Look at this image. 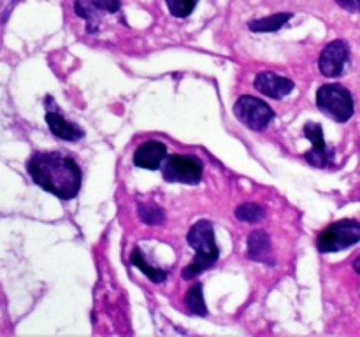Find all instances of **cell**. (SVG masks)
<instances>
[{
    "label": "cell",
    "mask_w": 360,
    "mask_h": 337,
    "mask_svg": "<svg viewBox=\"0 0 360 337\" xmlns=\"http://www.w3.org/2000/svg\"><path fill=\"white\" fill-rule=\"evenodd\" d=\"M350 60V46L343 39L329 42L320 53L319 69L326 77H340L345 72V67Z\"/></svg>",
    "instance_id": "7"
},
{
    "label": "cell",
    "mask_w": 360,
    "mask_h": 337,
    "mask_svg": "<svg viewBox=\"0 0 360 337\" xmlns=\"http://www.w3.org/2000/svg\"><path fill=\"white\" fill-rule=\"evenodd\" d=\"M304 136L313 143V150L304 153V158L308 160V164L319 168H326L327 165H330V161H333V151L327 150L322 126L315 121L306 123Z\"/></svg>",
    "instance_id": "9"
},
{
    "label": "cell",
    "mask_w": 360,
    "mask_h": 337,
    "mask_svg": "<svg viewBox=\"0 0 360 337\" xmlns=\"http://www.w3.org/2000/svg\"><path fill=\"white\" fill-rule=\"evenodd\" d=\"M185 305L190 309L192 315L197 316H206L207 308L206 302H204V293H202V283H195L190 286V290L185 295Z\"/></svg>",
    "instance_id": "16"
},
{
    "label": "cell",
    "mask_w": 360,
    "mask_h": 337,
    "mask_svg": "<svg viewBox=\"0 0 360 337\" xmlns=\"http://www.w3.org/2000/svg\"><path fill=\"white\" fill-rule=\"evenodd\" d=\"M202 161L188 154H169L164 161V179L167 183L197 185L202 179Z\"/></svg>",
    "instance_id": "5"
},
{
    "label": "cell",
    "mask_w": 360,
    "mask_h": 337,
    "mask_svg": "<svg viewBox=\"0 0 360 337\" xmlns=\"http://www.w3.org/2000/svg\"><path fill=\"white\" fill-rule=\"evenodd\" d=\"M266 216V209L255 202H246L236 209V218L241 221H248V223H257Z\"/></svg>",
    "instance_id": "18"
},
{
    "label": "cell",
    "mask_w": 360,
    "mask_h": 337,
    "mask_svg": "<svg viewBox=\"0 0 360 337\" xmlns=\"http://www.w3.org/2000/svg\"><path fill=\"white\" fill-rule=\"evenodd\" d=\"M137 211H139V218L143 223L151 225V227H157V225H162L165 220V213L162 207H158L157 204L150 202H141L137 206Z\"/></svg>",
    "instance_id": "17"
},
{
    "label": "cell",
    "mask_w": 360,
    "mask_h": 337,
    "mask_svg": "<svg viewBox=\"0 0 360 337\" xmlns=\"http://www.w3.org/2000/svg\"><path fill=\"white\" fill-rule=\"evenodd\" d=\"M338 6L343 7L345 11H348V13H355V14H360V0H336Z\"/></svg>",
    "instance_id": "21"
},
{
    "label": "cell",
    "mask_w": 360,
    "mask_h": 337,
    "mask_svg": "<svg viewBox=\"0 0 360 337\" xmlns=\"http://www.w3.org/2000/svg\"><path fill=\"white\" fill-rule=\"evenodd\" d=\"M98 11L104 13H118L122 9V0H91Z\"/></svg>",
    "instance_id": "20"
},
{
    "label": "cell",
    "mask_w": 360,
    "mask_h": 337,
    "mask_svg": "<svg viewBox=\"0 0 360 337\" xmlns=\"http://www.w3.org/2000/svg\"><path fill=\"white\" fill-rule=\"evenodd\" d=\"M27 171L32 181L62 200H72L79 193L81 176L76 160L58 151H37L28 158Z\"/></svg>",
    "instance_id": "1"
},
{
    "label": "cell",
    "mask_w": 360,
    "mask_h": 337,
    "mask_svg": "<svg viewBox=\"0 0 360 337\" xmlns=\"http://www.w3.org/2000/svg\"><path fill=\"white\" fill-rule=\"evenodd\" d=\"M294 18V13H274L267 18H259L248 23V28L257 34H264V32H278L283 28L288 21Z\"/></svg>",
    "instance_id": "13"
},
{
    "label": "cell",
    "mask_w": 360,
    "mask_h": 337,
    "mask_svg": "<svg viewBox=\"0 0 360 337\" xmlns=\"http://www.w3.org/2000/svg\"><path fill=\"white\" fill-rule=\"evenodd\" d=\"M316 107L338 123H347L354 116L355 105L350 90L341 84H323L316 90Z\"/></svg>",
    "instance_id": "3"
},
{
    "label": "cell",
    "mask_w": 360,
    "mask_h": 337,
    "mask_svg": "<svg viewBox=\"0 0 360 337\" xmlns=\"http://www.w3.org/2000/svg\"><path fill=\"white\" fill-rule=\"evenodd\" d=\"M46 105V123H48L49 130L55 137L62 140H69V143H76L81 137H84V132L76 125V123L69 121V119L63 118V114L60 112L58 105L53 100V97L44 98Z\"/></svg>",
    "instance_id": "8"
},
{
    "label": "cell",
    "mask_w": 360,
    "mask_h": 337,
    "mask_svg": "<svg viewBox=\"0 0 360 337\" xmlns=\"http://www.w3.org/2000/svg\"><path fill=\"white\" fill-rule=\"evenodd\" d=\"M130 262H132V265L137 267L141 272L146 274L148 279L153 281V283H164V281L167 279V276H169L167 270L158 269V267H151L150 263L146 262V258H144V253L141 251L139 248H136L132 251V255H130Z\"/></svg>",
    "instance_id": "14"
},
{
    "label": "cell",
    "mask_w": 360,
    "mask_h": 337,
    "mask_svg": "<svg viewBox=\"0 0 360 337\" xmlns=\"http://www.w3.org/2000/svg\"><path fill=\"white\" fill-rule=\"evenodd\" d=\"M294 81H290L288 77L278 76L274 72H260L255 77V88L266 97L274 98V100H280V98L287 97L294 91Z\"/></svg>",
    "instance_id": "10"
},
{
    "label": "cell",
    "mask_w": 360,
    "mask_h": 337,
    "mask_svg": "<svg viewBox=\"0 0 360 337\" xmlns=\"http://www.w3.org/2000/svg\"><path fill=\"white\" fill-rule=\"evenodd\" d=\"M354 270L357 274H360V256L359 258H355V262H354Z\"/></svg>",
    "instance_id": "22"
},
{
    "label": "cell",
    "mask_w": 360,
    "mask_h": 337,
    "mask_svg": "<svg viewBox=\"0 0 360 337\" xmlns=\"http://www.w3.org/2000/svg\"><path fill=\"white\" fill-rule=\"evenodd\" d=\"M234 112L241 123L252 130H264L274 118V111L260 98L243 95L234 105Z\"/></svg>",
    "instance_id": "6"
},
{
    "label": "cell",
    "mask_w": 360,
    "mask_h": 337,
    "mask_svg": "<svg viewBox=\"0 0 360 337\" xmlns=\"http://www.w3.org/2000/svg\"><path fill=\"white\" fill-rule=\"evenodd\" d=\"M360 242V223L357 220H340L319 235L316 248L320 253H338Z\"/></svg>",
    "instance_id": "4"
},
{
    "label": "cell",
    "mask_w": 360,
    "mask_h": 337,
    "mask_svg": "<svg viewBox=\"0 0 360 337\" xmlns=\"http://www.w3.org/2000/svg\"><path fill=\"white\" fill-rule=\"evenodd\" d=\"M169 13L174 18H186L193 13L199 0H165Z\"/></svg>",
    "instance_id": "19"
},
{
    "label": "cell",
    "mask_w": 360,
    "mask_h": 337,
    "mask_svg": "<svg viewBox=\"0 0 360 337\" xmlns=\"http://www.w3.org/2000/svg\"><path fill=\"white\" fill-rule=\"evenodd\" d=\"M271 256V239L264 230H253L248 235V258L255 262L274 265V260Z\"/></svg>",
    "instance_id": "12"
},
{
    "label": "cell",
    "mask_w": 360,
    "mask_h": 337,
    "mask_svg": "<svg viewBox=\"0 0 360 337\" xmlns=\"http://www.w3.org/2000/svg\"><path fill=\"white\" fill-rule=\"evenodd\" d=\"M74 11L79 18L86 20V32L88 34H94L98 30V16L97 14L101 11L94 6V2L90 0H76L74 2Z\"/></svg>",
    "instance_id": "15"
},
{
    "label": "cell",
    "mask_w": 360,
    "mask_h": 337,
    "mask_svg": "<svg viewBox=\"0 0 360 337\" xmlns=\"http://www.w3.org/2000/svg\"><path fill=\"white\" fill-rule=\"evenodd\" d=\"M186 241L197 251L195 258L183 269V279L190 281L195 279L202 272L217 263L218 256H220V249H218L217 241H214V230L213 223L207 220L197 221L192 225L186 235Z\"/></svg>",
    "instance_id": "2"
},
{
    "label": "cell",
    "mask_w": 360,
    "mask_h": 337,
    "mask_svg": "<svg viewBox=\"0 0 360 337\" xmlns=\"http://www.w3.org/2000/svg\"><path fill=\"white\" fill-rule=\"evenodd\" d=\"M165 158H167V147H165V144L158 143V140H148V143L141 144L136 150V153H134V164L139 168L157 171Z\"/></svg>",
    "instance_id": "11"
}]
</instances>
